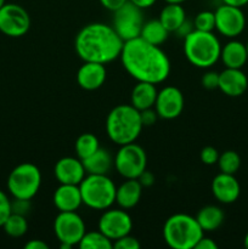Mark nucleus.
Instances as JSON below:
<instances>
[{"mask_svg": "<svg viewBox=\"0 0 248 249\" xmlns=\"http://www.w3.org/2000/svg\"><path fill=\"white\" fill-rule=\"evenodd\" d=\"M220 60L226 68H242L248 61L246 44L238 40H230L221 48Z\"/></svg>", "mask_w": 248, "mask_h": 249, "instance_id": "21", "label": "nucleus"}, {"mask_svg": "<svg viewBox=\"0 0 248 249\" xmlns=\"http://www.w3.org/2000/svg\"><path fill=\"white\" fill-rule=\"evenodd\" d=\"M31 211V199L14 198L11 201V213L26 216Z\"/></svg>", "mask_w": 248, "mask_h": 249, "instance_id": "35", "label": "nucleus"}, {"mask_svg": "<svg viewBox=\"0 0 248 249\" xmlns=\"http://www.w3.org/2000/svg\"><path fill=\"white\" fill-rule=\"evenodd\" d=\"M216 248H218V245H216L212 238L204 237L203 236V237L196 243V246H195L194 249H216Z\"/></svg>", "mask_w": 248, "mask_h": 249, "instance_id": "39", "label": "nucleus"}, {"mask_svg": "<svg viewBox=\"0 0 248 249\" xmlns=\"http://www.w3.org/2000/svg\"><path fill=\"white\" fill-rule=\"evenodd\" d=\"M138 180L140 181V184L142 185V187H150L152 186L153 182H155V177H153V174L151 172L145 170V172L138 178Z\"/></svg>", "mask_w": 248, "mask_h": 249, "instance_id": "40", "label": "nucleus"}, {"mask_svg": "<svg viewBox=\"0 0 248 249\" xmlns=\"http://www.w3.org/2000/svg\"><path fill=\"white\" fill-rule=\"evenodd\" d=\"M53 232L60 243L78 246L87 232L85 223L77 212H60L53 221Z\"/></svg>", "mask_w": 248, "mask_h": 249, "instance_id": "10", "label": "nucleus"}, {"mask_svg": "<svg viewBox=\"0 0 248 249\" xmlns=\"http://www.w3.org/2000/svg\"><path fill=\"white\" fill-rule=\"evenodd\" d=\"M223 4H228V5H232V6H237V7H242L245 6L246 4H248V0H221Z\"/></svg>", "mask_w": 248, "mask_h": 249, "instance_id": "44", "label": "nucleus"}, {"mask_svg": "<svg viewBox=\"0 0 248 249\" xmlns=\"http://www.w3.org/2000/svg\"><path fill=\"white\" fill-rule=\"evenodd\" d=\"M121 60L124 70L138 82L158 84L169 77L170 61L167 53L140 36L124 41Z\"/></svg>", "mask_w": 248, "mask_h": 249, "instance_id": "1", "label": "nucleus"}, {"mask_svg": "<svg viewBox=\"0 0 248 249\" xmlns=\"http://www.w3.org/2000/svg\"><path fill=\"white\" fill-rule=\"evenodd\" d=\"M194 28L202 32H213L215 29V16L212 11H202L194 19Z\"/></svg>", "mask_w": 248, "mask_h": 249, "instance_id": "31", "label": "nucleus"}, {"mask_svg": "<svg viewBox=\"0 0 248 249\" xmlns=\"http://www.w3.org/2000/svg\"><path fill=\"white\" fill-rule=\"evenodd\" d=\"M7 190L14 198L32 199L41 185V173L33 163H21L10 173Z\"/></svg>", "mask_w": 248, "mask_h": 249, "instance_id": "7", "label": "nucleus"}, {"mask_svg": "<svg viewBox=\"0 0 248 249\" xmlns=\"http://www.w3.org/2000/svg\"><path fill=\"white\" fill-rule=\"evenodd\" d=\"M203 236L198 221L189 214H174L163 225V238L173 249H194Z\"/></svg>", "mask_w": 248, "mask_h": 249, "instance_id": "5", "label": "nucleus"}, {"mask_svg": "<svg viewBox=\"0 0 248 249\" xmlns=\"http://www.w3.org/2000/svg\"><path fill=\"white\" fill-rule=\"evenodd\" d=\"M53 174L60 184L79 185L87 175V172L80 158L63 157L56 162Z\"/></svg>", "mask_w": 248, "mask_h": 249, "instance_id": "15", "label": "nucleus"}, {"mask_svg": "<svg viewBox=\"0 0 248 249\" xmlns=\"http://www.w3.org/2000/svg\"><path fill=\"white\" fill-rule=\"evenodd\" d=\"M106 68L105 65L99 62H84L78 70L77 82L84 90H96L102 87L106 80Z\"/></svg>", "mask_w": 248, "mask_h": 249, "instance_id": "18", "label": "nucleus"}, {"mask_svg": "<svg viewBox=\"0 0 248 249\" xmlns=\"http://www.w3.org/2000/svg\"><path fill=\"white\" fill-rule=\"evenodd\" d=\"M113 248L116 249H139L140 248V242L138 238L133 237L129 235L123 236V237L118 238L113 242Z\"/></svg>", "mask_w": 248, "mask_h": 249, "instance_id": "33", "label": "nucleus"}, {"mask_svg": "<svg viewBox=\"0 0 248 249\" xmlns=\"http://www.w3.org/2000/svg\"><path fill=\"white\" fill-rule=\"evenodd\" d=\"M167 4H182L184 1H186V0H164Z\"/></svg>", "mask_w": 248, "mask_h": 249, "instance_id": "45", "label": "nucleus"}, {"mask_svg": "<svg viewBox=\"0 0 248 249\" xmlns=\"http://www.w3.org/2000/svg\"><path fill=\"white\" fill-rule=\"evenodd\" d=\"M130 2H133L134 5H136V6H139L140 9H148V7L153 6V4H155L157 0H129Z\"/></svg>", "mask_w": 248, "mask_h": 249, "instance_id": "43", "label": "nucleus"}, {"mask_svg": "<svg viewBox=\"0 0 248 249\" xmlns=\"http://www.w3.org/2000/svg\"><path fill=\"white\" fill-rule=\"evenodd\" d=\"M140 116H141V122H142L143 126H148L152 125V124L156 123L158 118L157 112L153 111L152 108H147L143 109V111H140Z\"/></svg>", "mask_w": 248, "mask_h": 249, "instance_id": "37", "label": "nucleus"}, {"mask_svg": "<svg viewBox=\"0 0 248 249\" xmlns=\"http://www.w3.org/2000/svg\"><path fill=\"white\" fill-rule=\"evenodd\" d=\"M212 192L220 203L231 204L237 201L240 197V182L233 174L220 172L212 181Z\"/></svg>", "mask_w": 248, "mask_h": 249, "instance_id": "16", "label": "nucleus"}, {"mask_svg": "<svg viewBox=\"0 0 248 249\" xmlns=\"http://www.w3.org/2000/svg\"><path fill=\"white\" fill-rule=\"evenodd\" d=\"M4 4H5V0H0V7H1Z\"/></svg>", "mask_w": 248, "mask_h": 249, "instance_id": "47", "label": "nucleus"}, {"mask_svg": "<svg viewBox=\"0 0 248 249\" xmlns=\"http://www.w3.org/2000/svg\"><path fill=\"white\" fill-rule=\"evenodd\" d=\"M158 90L156 84L147 82H138L130 95V105L139 111L155 107Z\"/></svg>", "mask_w": 248, "mask_h": 249, "instance_id": "22", "label": "nucleus"}, {"mask_svg": "<svg viewBox=\"0 0 248 249\" xmlns=\"http://www.w3.org/2000/svg\"><path fill=\"white\" fill-rule=\"evenodd\" d=\"M87 174H101L107 175L113 165L111 153L105 148L100 147L96 152L92 153L88 158L82 160Z\"/></svg>", "mask_w": 248, "mask_h": 249, "instance_id": "23", "label": "nucleus"}, {"mask_svg": "<svg viewBox=\"0 0 248 249\" xmlns=\"http://www.w3.org/2000/svg\"><path fill=\"white\" fill-rule=\"evenodd\" d=\"M142 9L128 1L114 11L112 27L123 41L131 40L140 36L143 26Z\"/></svg>", "mask_w": 248, "mask_h": 249, "instance_id": "9", "label": "nucleus"}, {"mask_svg": "<svg viewBox=\"0 0 248 249\" xmlns=\"http://www.w3.org/2000/svg\"><path fill=\"white\" fill-rule=\"evenodd\" d=\"M79 189L83 204L95 211H106L116 202L117 187L107 175H85Z\"/></svg>", "mask_w": 248, "mask_h": 249, "instance_id": "6", "label": "nucleus"}, {"mask_svg": "<svg viewBox=\"0 0 248 249\" xmlns=\"http://www.w3.org/2000/svg\"><path fill=\"white\" fill-rule=\"evenodd\" d=\"M113 164L124 179H138L146 170L147 156L145 150L135 142L122 145L116 153Z\"/></svg>", "mask_w": 248, "mask_h": 249, "instance_id": "8", "label": "nucleus"}, {"mask_svg": "<svg viewBox=\"0 0 248 249\" xmlns=\"http://www.w3.org/2000/svg\"><path fill=\"white\" fill-rule=\"evenodd\" d=\"M201 82H202V85H203L206 89L208 90L216 89L219 85V73L214 72V71H209V72L204 73Z\"/></svg>", "mask_w": 248, "mask_h": 249, "instance_id": "36", "label": "nucleus"}, {"mask_svg": "<svg viewBox=\"0 0 248 249\" xmlns=\"http://www.w3.org/2000/svg\"><path fill=\"white\" fill-rule=\"evenodd\" d=\"M140 111L131 105H118L106 118V133L117 145L135 142L142 130Z\"/></svg>", "mask_w": 248, "mask_h": 249, "instance_id": "3", "label": "nucleus"}, {"mask_svg": "<svg viewBox=\"0 0 248 249\" xmlns=\"http://www.w3.org/2000/svg\"><path fill=\"white\" fill-rule=\"evenodd\" d=\"M124 41L108 24H87L75 36L74 48L84 62H99L102 65L121 57Z\"/></svg>", "mask_w": 248, "mask_h": 249, "instance_id": "2", "label": "nucleus"}, {"mask_svg": "<svg viewBox=\"0 0 248 249\" xmlns=\"http://www.w3.org/2000/svg\"><path fill=\"white\" fill-rule=\"evenodd\" d=\"M184 95L175 87H165L159 90L155 102V111L163 119H174L182 113Z\"/></svg>", "mask_w": 248, "mask_h": 249, "instance_id": "14", "label": "nucleus"}, {"mask_svg": "<svg viewBox=\"0 0 248 249\" xmlns=\"http://www.w3.org/2000/svg\"><path fill=\"white\" fill-rule=\"evenodd\" d=\"M78 247L80 249H111L113 248V242L100 230L90 231L84 233Z\"/></svg>", "mask_w": 248, "mask_h": 249, "instance_id": "28", "label": "nucleus"}, {"mask_svg": "<svg viewBox=\"0 0 248 249\" xmlns=\"http://www.w3.org/2000/svg\"><path fill=\"white\" fill-rule=\"evenodd\" d=\"M192 26H194V23H191V22H189L186 19V21H185L184 23H182L181 26L175 31V33H177V36H180V38H185V36H189V34L195 29L192 28Z\"/></svg>", "mask_w": 248, "mask_h": 249, "instance_id": "41", "label": "nucleus"}, {"mask_svg": "<svg viewBox=\"0 0 248 249\" xmlns=\"http://www.w3.org/2000/svg\"><path fill=\"white\" fill-rule=\"evenodd\" d=\"M2 229L10 237L18 238L26 235L27 230H28V223H27L26 216L11 213L2 225Z\"/></svg>", "mask_w": 248, "mask_h": 249, "instance_id": "29", "label": "nucleus"}, {"mask_svg": "<svg viewBox=\"0 0 248 249\" xmlns=\"http://www.w3.org/2000/svg\"><path fill=\"white\" fill-rule=\"evenodd\" d=\"M169 36V31L162 24L159 19H151L145 22L141 29L140 38L153 45H162Z\"/></svg>", "mask_w": 248, "mask_h": 249, "instance_id": "26", "label": "nucleus"}, {"mask_svg": "<svg viewBox=\"0 0 248 249\" xmlns=\"http://www.w3.org/2000/svg\"><path fill=\"white\" fill-rule=\"evenodd\" d=\"M184 53L192 66L209 68L220 60L221 45L213 32L194 29L184 38Z\"/></svg>", "mask_w": 248, "mask_h": 249, "instance_id": "4", "label": "nucleus"}, {"mask_svg": "<svg viewBox=\"0 0 248 249\" xmlns=\"http://www.w3.org/2000/svg\"><path fill=\"white\" fill-rule=\"evenodd\" d=\"M215 29L226 38H236L246 27V16L241 7L223 4L214 12Z\"/></svg>", "mask_w": 248, "mask_h": 249, "instance_id": "12", "label": "nucleus"}, {"mask_svg": "<svg viewBox=\"0 0 248 249\" xmlns=\"http://www.w3.org/2000/svg\"><path fill=\"white\" fill-rule=\"evenodd\" d=\"M99 230L114 242L133 230V220L125 209H106L99 219Z\"/></svg>", "mask_w": 248, "mask_h": 249, "instance_id": "13", "label": "nucleus"}, {"mask_svg": "<svg viewBox=\"0 0 248 249\" xmlns=\"http://www.w3.org/2000/svg\"><path fill=\"white\" fill-rule=\"evenodd\" d=\"M128 0H100V4L105 7V9L109 10V11H116L119 7L123 6Z\"/></svg>", "mask_w": 248, "mask_h": 249, "instance_id": "38", "label": "nucleus"}, {"mask_svg": "<svg viewBox=\"0 0 248 249\" xmlns=\"http://www.w3.org/2000/svg\"><path fill=\"white\" fill-rule=\"evenodd\" d=\"M75 153L80 160H85L100 148L99 139L91 133H84L75 140Z\"/></svg>", "mask_w": 248, "mask_h": 249, "instance_id": "27", "label": "nucleus"}, {"mask_svg": "<svg viewBox=\"0 0 248 249\" xmlns=\"http://www.w3.org/2000/svg\"><path fill=\"white\" fill-rule=\"evenodd\" d=\"M219 156L220 153L218 152V150L212 146H207V147L202 148L201 153H199V157H201V160L207 165H213L218 163Z\"/></svg>", "mask_w": 248, "mask_h": 249, "instance_id": "34", "label": "nucleus"}, {"mask_svg": "<svg viewBox=\"0 0 248 249\" xmlns=\"http://www.w3.org/2000/svg\"><path fill=\"white\" fill-rule=\"evenodd\" d=\"M243 243H245V247L248 248V232L246 233L245 236V241H243Z\"/></svg>", "mask_w": 248, "mask_h": 249, "instance_id": "46", "label": "nucleus"}, {"mask_svg": "<svg viewBox=\"0 0 248 249\" xmlns=\"http://www.w3.org/2000/svg\"><path fill=\"white\" fill-rule=\"evenodd\" d=\"M26 249H49V245L41 240H31L24 245Z\"/></svg>", "mask_w": 248, "mask_h": 249, "instance_id": "42", "label": "nucleus"}, {"mask_svg": "<svg viewBox=\"0 0 248 249\" xmlns=\"http://www.w3.org/2000/svg\"><path fill=\"white\" fill-rule=\"evenodd\" d=\"M31 17L26 9L17 4H6L0 7V32L11 38H19L29 31Z\"/></svg>", "mask_w": 248, "mask_h": 249, "instance_id": "11", "label": "nucleus"}, {"mask_svg": "<svg viewBox=\"0 0 248 249\" xmlns=\"http://www.w3.org/2000/svg\"><path fill=\"white\" fill-rule=\"evenodd\" d=\"M158 19L170 33L177 31L186 21V14L181 4H167L160 10Z\"/></svg>", "mask_w": 248, "mask_h": 249, "instance_id": "25", "label": "nucleus"}, {"mask_svg": "<svg viewBox=\"0 0 248 249\" xmlns=\"http://www.w3.org/2000/svg\"><path fill=\"white\" fill-rule=\"evenodd\" d=\"M246 48H247V53H248V43L246 44Z\"/></svg>", "mask_w": 248, "mask_h": 249, "instance_id": "48", "label": "nucleus"}, {"mask_svg": "<svg viewBox=\"0 0 248 249\" xmlns=\"http://www.w3.org/2000/svg\"><path fill=\"white\" fill-rule=\"evenodd\" d=\"M53 201L60 212H75L83 204L79 185L60 184L53 192Z\"/></svg>", "mask_w": 248, "mask_h": 249, "instance_id": "19", "label": "nucleus"}, {"mask_svg": "<svg viewBox=\"0 0 248 249\" xmlns=\"http://www.w3.org/2000/svg\"><path fill=\"white\" fill-rule=\"evenodd\" d=\"M142 195V185L138 179H125L116 191V203L123 209H131L139 203Z\"/></svg>", "mask_w": 248, "mask_h": 249, "instance_id": "20", "label": "nucleus"}, {"mask_svg": "<svg viewBox=\"0 0 248 249\" xmlns=\"http://www.w3.org/2000/svg\"><path fill=\"white\" fill-rule=\"evenodd\" d=\"M219 89L230 97L245 94L248 88V78L241 68H225L219 73Z\"/></svg>", "mask_w": 248, "mask_h": 249, "instance_id": "17", "label": "nucleus"}, {"mask_svg": "<svg viewBox=\"0 0 248 249\" xmlns=\"http://www.w3.org/2000/svg\"><path fill=\"white\" fill-rule=\"evenodd\" d=\"M10 214H11V201L7 195L0 190V228H2Z\"/></svg>", "mask_w": 248, "mask_h": 249, "instance_id": "32", "label": "nucleus"}, {"mask_svg": "<svg viewBox=\"0 0 248 249\" xmlns=\"http://www.w3.org/2000/svg\"><path fill=\"white\" fill-rule=\"evenodd\" d=\"M216 164H218L221 173L235 175L241 167V157L236 151H225V152H223L219 156Z\"/></svg>", "mask_w": 248, "mask_h": 249, "instance_id": "30", "label": "nucleus"}, {"mask_svg": "<svg viewBox=\"0 0 248 249\" xmlns=\"http://www.w3.org/2000/svg\"><path fill=\"white\" fill-rule=\"evenodd\" d=\"M225 214L223 209L218 206H206L199 209L196 215V220L204 232L215 231L223 225Z\"/></svg>", "mask_w": 248, "mask_h": 249, "instance_id": "24", "label": "nucleus"}]
</instances>
